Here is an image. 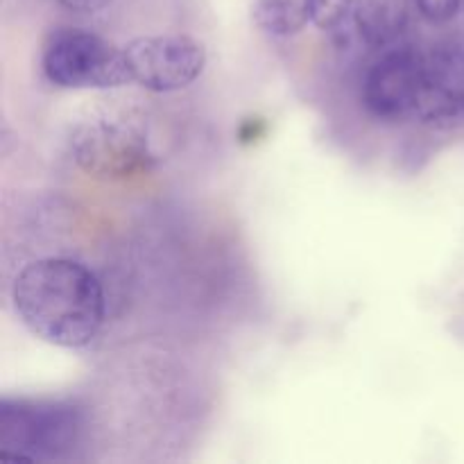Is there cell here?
Wrapping results in <instances>:
<instances>
[{"instance_id":"obj_1","label":"cell","mask_w":464,"mask_h":464,"mask_svg":"<svg viewBox=\"0 0 464 464\" xmlns=\"http://www.w3.org/2000/svg\"><path fill=\"white\" fill-rule=\"evenodd\" d=\"M12 299L27 331L54 347H86L102 329V285L89 267L71 258H41L23 267Z\"/></svg>"},{"instance_id":"obj_2","label":"cell","mask_w":464,"mask_h":464,"mask_svg":"<svg viewBox=\"0 0 464 464\" xmlns=\"http://www.w3.org/2000/svg\"><path fill=\"white\" fill-rule=\"evenodd\" d=\"M82 415L62 401H23L3 399L0 403V458L14 462L62 460L77 447Z\"/></svg>"},{"instance_id":"obj_3","label":"cell","mask_w":464,"mask_h":464,"mask_svg":"<svg viewBox=\"0 0 464 464\" xmlns=\"http://www.w3.org/2000/svg\"><path fill=\"white\" fill-rule=\"evenodd\" d=\"M71 154L80 170L102 181L134 179L154 166L148 131L125 113H104L80 122L71 136Z\"/></svg>"},{"instance_id":"obj_4","label":"cell","mask_w":464,"mask_h":464,"mask_svg":"<svg viewBox=\"0 0 464 464\" xmlns=\"http://www.w3.org/2000/svg\"><path fill=\"white\" fill-rule=\"evenodd\" d=\"M44 72L62 89H116L131 82L125 48L75 27L50 36L44 50Z\"/></svg>"},{"instance_id":"obj_5","label":"cell","mask_w":464,"mask_h":464,"mask_svg":"<svg viewBox=\"0 0 464 464\" xmlns=\"http://www.w3.org/2000/svg\"><path fill=\"white\" fill-rule=\"evenodd\" d=\"M134 84L154 93H170L193 84L207 66V50L186 34L139 36L125 48Z\"/></svg>"},{"instance_id":"obj_6","label":"cell","mask_w":464,"mask_h":464,"mask_svg":"<svg viewBox=\"0 0 464 464\" xmlns=\"http://www.w3.org/2000/svg\"><path fill=\"white\" fill-rule=\"evenodd\" d=\"M421 77V50L392 48L370 68L362 82V102L383 122H403L417 113Z\"/></svg>"},{"instance_id":"obj_7","label":"cell","mask_w":464,"mask_h":464,"mask_svg":"<svg viewBox=\"0 0 464 464\" xmlns=\"http://www.w3.org/2000/svg\"><path fill=\"white\" fill-rule=\"evenodd\" d=\"M415 116L438 127L453 125L464 116V44L460 41H438L421 53Z\"/></svg>"},{"instance_id":"obj_8","label":"cell","mask_w":464,"mask_h":464,"mask_svg":"<svg viewBox=\"0 0 464 464\" xmlns=\"http://www.w3.org/2000/svg\"><path fill=\"white\" fill-rule=\"evenodd\" d=\"M411 18V0H356L353 23L372 48H390L406 32Z\"/></svg>"},{"instance_id":"obj_9","label":"cell","mask_w":464,"mask_h":464,"mask_svg":"<svg viewBox=\"0 0 464 464\" xmlns=\"http://www.w3.org/2000/svg\"><path fill=\"white\" fill-rule=\"evenodd\" d=\"M252 14L270 36H295L313 21L311 0H256Z\"/></svg>"},{"instance_id":"obj_10","label":"cell","mask_w":464,"mask_h":464,"mask_svg":"<svg viewBox=\"0 0 464 464\" xmlns=\"http://www.w3.org/2000/svg\"><path fill=\"white\" fill-rule=\"evenodd\" d=\"M356 0H311L313 7V23L320 30H334L335 25L343 23L347 12Z\"/></svg>"},{"instance_id":"obj_11","label":"cell","mask_w":464,"mask_h":464,"mask_svg":"<svg viewBox=\"0 0 464 464\" xmlns=\"http://www.w3.org/2000/svg\"><path fill=\"white\" fill-rule=\"evenodd\" d=\"M462 0H417L421 16L430 23H447L460 12Z\"/></svg>"},{"instance_id":"obj_12","label":"cell","mask_w":464,"mask_h":464,"mask_svg":"<svg viewBox=\"0 0 464 464\" xmlns=\"http://www.w3.org/2000/svg\"><path fill=\"white\" fill-rule=\"evenodd\" d=\"M62 7L71 9V12H80V14H93L100 12V9L107 7L111 0H57Z\"/></svg>"}]
</instances>
